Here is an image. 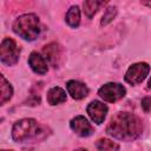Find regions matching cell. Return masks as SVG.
Returning a JSON list of instances; mask_svg holds the SVG:
<instances>
[{"instance_id":"obj_1","label":"cell","mask_w":151,"mask_h":151,"mask_svg":"<svg viewBox=\"0 0 151 151\" xmlns=\"http://www.w3.org/2000/svg\"><path fill=\"white\" fill-rule=\"evenodd\" d=\"M106 132L119 140L132 142L143 132V123L139 117L129 112H117L110 119Z\"/></svg>"},{"instance_id":"obj_2","label":"cell","mask_w":151,"mask_h":151,"mask_svg":"<svg viewBox=\"0 0 151 151\" xmlns=\"http://www.w3.org/2000/svg\"><path fill=\"white\" fill-rule=\"evenodd\" d=\"M47 137V127L40 125L33 118H24L14 123L12 138L17 143L38 142Z\"/></svg>"},{"instance_id":"obj_3","label":"cell","mask_w":151,"mask_h":151,"mask_svg":"<svg viewBox=\"0 0 151 151\" xmlns=\"http://www.w3.org/2000/svg\"><path fill=\"white\" fill-rule=\"evenodd\" d=\"M12 27L15 34L27 41L35 40L40 34V21L33 13H26L18 17L13 21Z\"/></svg>"},{"instance_id":"obj_4","label":"cell","mask_w":151,"mask_h":151,"mask_svg":"<svg viewBox=\"0 0 151 151\" xmlns=\"http://www.w3.org/2000/svg\"><path fill=\"white\" fill-rule=\"evenodd\" d=\"M20 57V48L11 38H5L0 45V60L6 66H13L18 63Z\"/></svg>"},{"instance_id":"obj_5","label":"cell","mask_w":151,"mask_h":151,"mask_svg":"<svg viewBox=\"0 0 151 151\" xmlns=\"http://www.w3.org/2000/svg\"><path fill=\"white\" fill-rule=\"evenodd\" d=\"M149 72H150V66L147 63H144V61L136 63L127 68V71L125 72L124 79L130 85H138L147 77Z\"/></svg>"},{"instance_id":"obj_6","label":"cell","mask_w":151,"mask_h":151,"mask_svg":"<svg viewBox=\"0 0 151 151\" xmlns=\"http://www.w3.org/2000/svg\"><path fill=\"white\" fill-rule=\"evenodd\" d=\"M98 94L103 100L107 103H114L125 97L126 88L119 83H107L98 90Z\"/></svg>"},{"instance_id":"obj_7","label":"cell","mask_w":151,"mask_h":151,"mask_svg":"<svg viewBox=\"0 0 151 151\" xmlns=\"http://www.w3.org/2000/svg\"><path fill=\"white\" fill-rule=\"evenodd\" d=\"M86 111H87V114L90 116V118L92 119V122L100 125L106 118L109 107L106 104H104L99 100H93L87 105Z\"/></svg>"},{"instance_id":"obj_8","label":"cell","mask_w":151,"mask_h":151,"mask_svg":"<svg viewBox=\"0 0 151 151\" xmlns=\"http://www.w3.org/2000/svg\"><path fill=\"white\" fill-rule=\"evenodd\" d=\"M71 130L79 137H88L93 133V126L84 116H76L70 122Z\"/></svg>"},{"instance_id":"obj_9","label":"cell","mask_w":151,"mask_h":151,"mask_svg":"<svg viewBox=\"0 0 151 151\" xmlns=\"http://www.w3.org/2000/svg\"><path fill=\"white\" fill-rule=\"evenodd\" d=\"M66 90H67L68 94L76 100L84 99L88 94L87 86L84 83H80L78 80H68L66 83Z\"/></svg>"},{"instance_id":"obj_10","label":"cell","mask_w":151,"mask_h":151,"mask_svg":"<svg viewBox=\"0 0 151 151\" xmlns=\"http://www.w3.org/2000/svg\"><path fill=\"white\" fill-rule=\"evenodd\" d=\"M28 65L32 68V71L37 74H45L48 71L47 61L46 59L39 54L38 52H32L28 57Z\"/></svg>"},{"instance_id":"obj_11","label":"cell","mask_w":151,"mask_h":151,"mask_svg":"<svg viewBox=\"0 0 151 151\" xmlns=\"http://www.w3.org/2000/svg\"><path fill=\"white\" fill-rule=\"evenodd\" d=\"M44 52V58L46 59V61H48L51 65H53L54 67H57L59 59L61 57V51L58 44L52 42L50 45H46L42 50Z\"/></svg>"},{"instance_id":"obj_12","label":"cell","mask_w":151,"mask_h":151,"mask_svg":"<svg viewBox=\"0 0 151 151\" xmlns=\"http://www.w3.org/2000/svg\"><path fill=\"white\" fill-rule=\"evenodd\" d=\"M47 103L50 105H59V104H63L66 101V92L59 87V86H54L52 88H50L47 91Z\"/></svg>"},{"instance_id":"obj_13","label":"cell","mask_w":151,"mask_h":151,"mask_svg":"<svg viewBox=\"0 0 151 151\" xmlns=\"http://www.w3.org/2000/svg\"><path fill=\"white\" fill-rule=\"evenodd\" d=\"M13 96V87L9 84V81H7V79L0 74V104L5 105L7 101L11 100Z\"/></svg>"},{"instance_id":"obj_14","label":"cell","mask_w":151,"mask_h":151,"mask_svg":"<svg viewBox=\"0 0 151 151\" xmlns=\"http://www.w3.org/2000/svg\"><path fill=\"white\" fill-rule=\"evenodd\" d=\"M65 20L67 25L72 28H77L80 24V9L78 6H71L66 13Z\"/></svg>"},{"instance_id":"obj_15","label":"cell","mask_w":151,"mask_h":151,"mask_svg":"<svg viewBox=\"0 0 151 151\" xmlns=\"http://www.w3.org/2000/svg\"><path fill=\"white\" fill-rule=\"evenodd\" d=\"M105 4H106L105 1H97V0H86V1H84L83 7H84L85 15L91 19L98 12V9H100V7L104 6Z\"/></svg>"},{"instance_id":"obj_16","label":"cell","mask_w":151,"mask_h":151,"mask_svg":"<svg viewBox=\"0 0 151 151\" xmlns=\"http://www.w3.org/2000/svg\"><path fill=\"white\" fill-rule=\"evenodd\" d=\"M96 147L98 151H119V144L109 138H99L96 142Z\"/></svg>"},{"instance_id":"obj_17","label":"cell","mask_w":151,"mask_h":151,"mask_svg":"<svg viewBox=\"0 0 151 151\" xmlns=\"http://www.w3.org/2000/svg\"><path fill=\"white\" fill-rule=\"evenodd\" d=\"M116 14H117V7H114V6L109 7V8L105 11L104 15H103V19H101V21H100V25H101V26H106L107 24H110V22L114 19Z\"/></svg>"},{"instance_id":"obj_18","label":"cell","mask_w":151,"mask_h":151,"mask_svg":"<svg viewBox=\"0 0 151 151\" xmlns=\"http://www.w3.org/2000/svg\"><path fill=\"white\" fill-rule=\"evenodd\" d=\"M140 105H142V109L144 110V112H146V113L150 112V111H151V97H145V98H143Z\"/></svg>"},{"instance_id":"obj_19","label":"cell","mask_w":151,"mask_h":151,"mask_svg":"<svg viewBox=\"0 0 151 151\" xmlns=\"http://www.w3.org/2000/svg\"><path fill=\"white\" fill-rule=\"evenodd\" d=\"M74 151H88V150H86V149H83V147H80V149H77V150H74Z\"/></svg>"},{"instance_id":"obj_20","label":"cell","mask_w":151,"mask_h":151,"mask_svg":"<svg viewBox=\"0 0 151 151\" xmlns=\"http://www.w3.org/2000/svg\"><path fill=\"white\" fill-rule=\"evenodd\" d=\"M143 5H146V6L151 7V2H143Z\"/></svg>"},{"instance_id":"obj_21","label":"cell","mask_w":151,"mask_h":151,"mask_svg":"<svg viewBox=\"0 0 151 151\" xmlns=\"http://www.w3.org/2000/svg\"><path fill=\"white\" fill-rule=\"evenodd\" d=\"M149 88L151 90V77H150V79H149Z\"/></svg>"},{"instance_id":"obj_22","label":"cell","mask_w":151,"mask_h":151,"mask_svg":"<svg viewBox=\"0 0 151 151\" xmlns=\"http://www.w3.org/2000/svg\"><path fill=\"white\" fill-rule=\"evenodd\" d=\"M1 151H12V150H1Z\"/></svg>"}]
</instances>
